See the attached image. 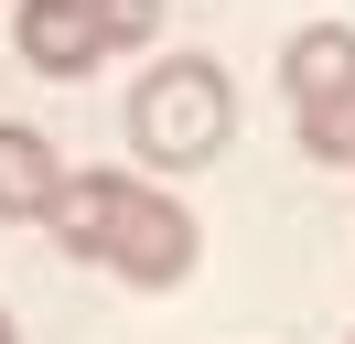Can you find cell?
Wrapping results in <instances>:
<instances>
[{
	"label": "cell",
	"mask_w": 355,
	"mask_h": 344,
	"mask_svg": "<svg viewBox=\"0 0 355 344\" xmlns=\"http://www.w3.org/2000/svg\"><path fill=\"white\" fill-rule=\"evenodd\" d=\"M226 140H237V86H226L216 54H173V64H151V76L130 86V150L140 162L194 172V162H216Z\"/></svg>",
	"instance_id": "7a4b0ae2"
},
{
	"label": "cell",
	"mask_w": 355,
	"mask_h": 344,
	"mask_svg": "<svg viewBox=\"0 0 355 344\" xmlns=\"http://www.w3.org/2000/svg\"><path fill=\"white\" fill-rule=\"evenodd\" d=\"M11 43H22L33 76H87V64H108V22H97V0H22L11 11Z\"/></svg>",
	"instance_id": "277c9868"
},
{
	"label": "cell",
	"mask_w": 355,
	"mask_h": 344,
	"mask_svg": "<svg viewBox=\"0 0 355 344\" xmlns=\"http://www.w3.org/2000/svg\"><path fill=\"white\" fill-rule=\"evenodd\" d=\"M44 226L65 237L76 258H97V269L140 280V291H173V280L194 269V215H183L173 194L130 183V172H65V194H54Z\"/></svg>",
	"instance_id": "6da1fadb"
},
{
	"label": "cell",
	"mask_w": 355,
	"mask_h": 344,
	"mask_svg": "<svg viewBox=\"0 0 355 344\" xmlns=\"http://www.w3.org/2000/svg\"><path fill=\"white\" fill-rule=\"evenodd\" d=\"M97 22H108V43L130 54V43H151V33H162V0H97Z\"/></svg>",
	"instance_id": "8992f818"
},
{
	"label": "cell",
	"mask_w": 355,
	"mask_h": 344,
	"mask_svg": "<svg viewBox=\"0 0 355 344\" xmlns=\"http://www.w3.org/2000/svg\"><path fill=\"white\" fill-rule=\"evenodd\" d=\"M0 344H22V334H11V312H0Z\"/></svg>",
	"instance_id": "52a82bcc"
},
{
	"label": "cell",
	"mask_w": 355,
	"mask_h": 344,
	"mask_svg": "<svg viewBox=\"0 0 355 344\" xmlns=\"http://www.w3.org/2000/svg\"><path fill=\"white\" fill-rule=\"evenodd\" d=\"M54 194H65L54 140H44V129H22V119H0V215H11V226H44Z\"/></svg>",
	"instance_id": "5b68a950"
},
{
	"label": "cell",
	"mask_w": 355,
	"mask_h": 344,
	"mask_svg": "<svg viewBox=\"0 0 355 344\" xmlns=\"http://www.w3.org/2000/svg\"><path fill=\"white\" fill-rule=\"evenodd\" d=\"M280 86H291V119H302L312 162H355V33L345 22L291 33L280 43Z\"/></svg>",
	"instance_id": "3957f363"
}]
</instances>
